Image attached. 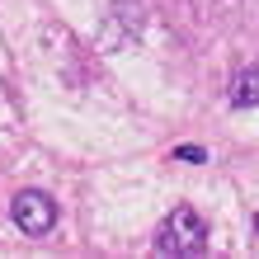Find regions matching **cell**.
<instances>
[{"label":"cell","instance_id":"cell-1","mask_svg":"<svg viewBox=\"0 0 259 259\" xmlns=\"http://www.w3.org/2000/svg\"><path fill=\"white\" fill-rule=\"evenodd\" d=\"M156 250L160 254H203L207 250V222L193 207H175L156 226Z\"/></svg>","mask_w":259,"mask_h":259},{"label":"cell","instance_id":"cell-2","mask_svg":"<svg viewBox=\"0 0 259 259\" xmlns=\"http://www.w3.org/2000/svg\"><path fill=\"white\" fill-rule=\"evenodd\" d=\"M10 217L24 236H48L57 226V198L42 189H19L10 198Z\"/></svg>","mask_w":259,"mask_h":259},{"label":"cell","instance_id":"cell-3","mask_svg":"<svg viewBox=\"0 0 259 259\" xmlns=\"http://www.w3.org/2000/svg\"><path fill=\"white\" fill-rule=\"evenodd\" d=\"M231 99L240 104V109H245V104H259V66H250V71H240V75H236Z\"/></svg>","mask_w":259,"mask_h":259},{"label":"cell","instance_id":"cell-4","mask_svg":"<svg viewBox=\"0 0 259 259\" xmlns=\"http://www.w3.org/2000/svg\"><path fill=\"white\" fill-rule=\"evenodd\" d=\"M175 160H184V165H203V160H207V151H203V146H175Z\"/></svg>","mask_w":259,"mask_h":259}]
</instances>
